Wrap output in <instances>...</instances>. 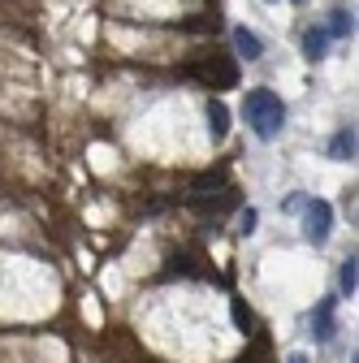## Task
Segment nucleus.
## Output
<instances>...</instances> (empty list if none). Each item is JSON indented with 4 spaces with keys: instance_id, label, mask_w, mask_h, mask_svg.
I'll use <instances>...</instances> for the list:
<instances>
[{
    "instance_id": "f257e3e1",
    "label": "nucleus",
    "mask_w": 359,
    "mask_h": 363,
    "mask_svg": "<svg viewBox=\"0 0 359 363\" xmlns=\"http://www.w3.org/2000/svg\"><path fill=\"white\" fill-rule=\"evenodd\" d=\"M243 113H247V125L255 130V139H277L282 125H286V104L273 96V91H247L243 100Z\"/></svg>"
},
{
    "instance_id": "f03ea898",
    "label": "nucleus",
    "mask_w": 359,
    "mask_h": 363,
    "mask_svg": "<svg viewBox=\"0 0 359 363\" xmlns=\"http://www.w3.org/2000/svg\"><path fill=\"white\" fill-rule=\"evenodd\" d=\"M191 74H195V78H204L212 91H216V86H234V82H238V65H234V61H226V57H216V52H212L208 61H195V65H191Z\"/></svg>"
},
{
    "instance_id": "7ed1b4c3",
    "label": "nucleus",
    "mask_w": 359,
    "mask_h": 363,
    "mask_svg": "<svg viewBox=\"0 0 359 363\" xmlns=\"http://www.w3.org/2000/svg\"><path fill=\"white\" fill-rule=\"evenodd\" d=\"M307 208V220H303V234H307V242H325L329 238V225H333V208L325 203V199H311V203H303Z\"/></svg>"
},
{
    "instance_id": "20e7f679",
    "label": "nucleus",
    "mask_w": 359,
    "mask_h": 363,
    "mask_svg": "<svg viewBox=\"0 0 359 363\" xmlns=\"http://www.w3.org/2000/svg\"><path fill=\"white\" fill-rule=\"evenodd\" d=\"M311 337H316V342H329L333 337V298H321L316 315H311Z\"/></svg>"
},
{
    "instance_id": "39448f33",
    "label": "nucleus",
    "mask_w": 359,
    "mask_h": 363,
    "mask_svg": "<svg viewBox=\"0 0 359 363\" xmlns=\"http://www.w3.org/2000/svg\"><path fill=\"white\" fill-rule=\"evenodd\" d=\"M234 48H238V57H247V61H260V57H264L260 35H251L247 26H238V30H234Z\"/></svg>"
},
{
    "instance_id": "423d86ee",
    "label": "nucleus",
    "mask_w": 359,
    "mask_h": 363,
    "mask_svg": "<svg viewBox=\"0 0 359 363\" xmlns=\"http://www.w3.org/2000/svg\"><path fill=\"white\" fill-rule=\"evenodd\" d=\"M208 130H212V139H216V143L230 134V108L221 104V100H212V104H208Z\"/></svg>"
},
{
    "instance_id": "0eeeda50",
    "label": "nucleus",
    "mask_w": 359,
    "mask_h": 363,
    "mask_svg": "<svg viewBox=\"0 0 359 363\" xmlns=\"http://www.w3.org/2000/svg\"><path fill=\"white\" fill-rule=\"evenodd\" d=\"M329 156H333V160H355V130H350V125H342V130L333 134Z\"/></svg>"
},
{
    "instance_id": "6e6552de",
    "label": "nucleus",
    "mask_w": 359,
    "mask_h": 363,
    "mask_svg": "<svg viewBox=\"0 0 359 363\" xmlns=\"http://www.w3.org/2000/svg\"><path fill=\"white\" fill-rule=\"evenodd\" d=\"M325 48H329V30H307V35H303V52H307V61H321Z\"/></svg>"
},
{
    "instance_id": "1a4fd4ad",
    "label": "nucleus",
    "mask_w": 359,
    "mask_h": 363,
    "mask_svg": "<svg viewBox=\"0 0 359 363\" xmlns=\"http://www.w3.org/2000/svg\"><path fill=\"white\" fill-rule=\"evenodd\" d=\"M359 259L350 255L346 264H342V277H338V286H342V294H355V286H359V268H355Z\"/></svg>"
},
{
    "instance_id": "9d476101",
    "label": "nucleus",
    "mask_w": 359,
    "mask_h": 363,
    "mask_svg": "<svg viewBox=\"0 0 359 363\" xmlns=\"http://www.w3.org/2000/svg\"><path fill=\"white\" fill-rule=\"evenodd\" d=\"M350 30H355V13L333 9V26H329V35H333V39H342V35H350Z\"/></svg>"
},
{
    "instance_id": "9b49d317",
    "label": "nucleus",
    "mask_w": 359,
    "mask_h": 363,
    "mask_svg": "<svg viewBox=\"0 0 359 363\" xmlns=\"http://www.w3.org/2000/svg\"><path fill=\"white\" fill-rule=\"evenodd\" d=\"M255 220H260V212H255V208H243V216H238V234H251Z\"/></svg>"
},
{
    "instance_id": "f8f14e48",
    "label": "nucleus",
    "mask_w": 359,
    "mask_h": 363,
    "mask_svg": "<svg viewBox=\"0 0 359 363\" xmlns=\"http://www.w3.org/2000/svg\"><path fill=\"white\" fill-rule=\"evenodd\" d=\"M234 325H238V329H243V333H247V329H251V311H247V307H243V303H234Z\"/></svg>"
},
{
    "instance_id": "ddd939ff",
    "label": "nucleus",
    "mask_w": 359,
    "mask_h": 363,
    "mask_svg": "<svg viewBox=\"0 0 359 363\" xmlns=\"http://www.w3.org/2000/svg\"><path fill=\"white\" fill-rule=\"evenodd\" d=\"M290 363H307V359H303V354H290Z\"/></svg>"
},
{
    "instance_id": "4468645a",
    "label": "nucleus",
    "mask_w": 359,
    "mask_h": 363,
    "mask_svg": "<svg viewBox=\"0 0 359 363\" xmlns=\"http://www.w3.org/2000/svg\"><path fill=\"white\" fill-rule=\"evenodd\" d=\"M264 5H273V0H264Z\"/></svg>"
},
{
    "instance_id": "2eb2a0df",
    "label": "nucleus",
    "mask_w": 359,
    "mask_h": 363,
    "mask_svg": "<svg viewBox=\"0 0 359 363\" xmlns=\"http://www.w3.org/2000/svg\"><path fill=\"white\" fill-rule=\"evenodd\" d=\"M294 5H303V0H294Z\"/></svg>"
},
{
    "instance_id": "dca6fc26",
    "label": "nucleus",
    "mask_w": 359,
    "mask_h": 363,
    "mask_svg": "<svg viewBox=\"0 0 359 363\" xmlns=\"http://www.w3.org/2000/svg\"><path fill=\"white\" fill-rule=\"evenodd\" d=\"M243 363H251V359H243Z\"/></svg>"
},
{
    "instance_id": "f3484780",
    "label": "nucleus",
    "mask_w": 359,
    "mask_h": 363,
    "mask_svg": "<svg viewBox=\"0 0 359 363\" xmlns=\"http://www.w3.org/2000/svg\"><path fill=\"white\" fill-rule=\"evenodd\" d=\"M355 363H359V359H355Z\"/></svg>"
}]
</instances>
